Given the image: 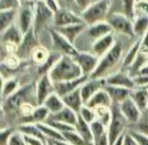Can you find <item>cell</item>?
Wrapping results in <instances>:
<instances>
[{"instance_id":"6da1fadb","label":"cell","mask_w":148,"mask_h":145,"mask_svg":"<svg viewBox=\"0 0 148 145\" xmlns=\"http://www.w3.org/2000/svg\"><path fill=\"white\" fill-rule=\"evenodd\" d=\"M48 74L54 83L76 79L84 75L76 60L70 55H62Z\"/></svg>"},{"instance_id":"7a4b0ae2","label":"cell","mask_w":148,"mask_h":145,"mask_svg":"<svg viewBox=\"0 0 148 145\" xmlns=\"http://www.w3.org/2000/svg\"><path fill=\"white\" fill-rule=\"evenodd\" d=\"M124 54L123 44L120 41H116L114 46L99 58V65L89 77L90 78H106L108 74L119 64Z\"/></svg>"},{"instance_id":"3957f363","label":"cell","mask_w":148,"mask_h":145,"mask_svg":"<svg viewBox=\"0 0 148 145\" xmlns=\"http://www.w3.org/2000/svg\"><path fill=\"white\" fill-rule=\"evenodd\" d=\"M112 0H95L89 6L81 11L80 15L87 25L107 21L111 13Z\"/></svg>"},{"instance_id":"277c9868","label":"cell","mask_w":148,"mask_h":145,"mask_svg":"<svg viewBox=\"0 0 148 145\" xmlns=\"http://www.w3.org/2000/svg\"><path fill=\"white\" fill-rule=\"evenodd\" d=\"M112 118L110 121V124L108 126V136H109L110 145H114V143L118 140L122 134H124V131L127 126L128 120L125 118L123 113L121 112L119 104H114L111 107Z\"/></svg>"},{"instance_id":"5b68a950","label":"cell","mask_w":148,"mask_h":145,"mask_svg":"<svg viewBox=\"0 0 148 145\" xmlns=\"http://www.w3.org/2000/svg\"><path fill=\"white\" fill-rule=\"evenodd\" d=\"M107 21L110 23L113 31L130 38H133L135 36L133 19L127 15L120 12H111L107 17Z\"/></svg>"},{"instance_id":"8992f818","label":"cell","mask_w":148,"mask_h":145,"mask_svg":"<svg viewBox=\"0 0 148 145\" xmlns=\"http://www.w3.org/2000/svg\"><path fill=\"white\" fill-rule=\"evenodd\" d=\"M35 10V19H34L33 29L37 35L40 32L48 25L50 21H54V14L55 13L46 5L44 0H37L36 5L34 7Z\"/></svg>"},{"instance_id":"52a82bcc","label":"cell","mask_w":148,"mask_h":145,"mask_svg":"<svg viewBox=\"0 0 148 145\" xmlns=\"http://www.w3.org/2000/svg\"><path fill=\"white\" fill-rule=\"evenodd\" d=\"M50 37L52 41V47L53 51L61 54V55H70L75 56L78 53V50L76 49L75 45L72 44L69 40H67L62 34H60L57 30L54 29L49 30Z\"/></svg>"},{"instance_id":"ba28073f","label":"cell","mask_w":148,"mask_h":145,"mask_svg":"<svg viewBox=\"0 0 148 145\" xmlns=\"http://www.w3.org/2000/svg\"><path fill=\"white\" fill-rule=\"evenodd\" d=\"M38 46H40L39 40H38V35L35 33L34 29L32 27L27 34L23 35V41L18 45L16 53L14 55H16L18 58H25H25L32 56L33 51Z\"/></svg>"},{"instance_id":"9c48e42d","label":"cell","mask_w":148,"mask_h":145,"mask_svg":"<svg viewBox=\"0 0 148 145\" xmlns=\"http://www.w3.org/2000/svg\"><path fill=\"white\" fill-rule=\"evenodd\" d=\"M74 59L76 60L78 65L80 66L83 74L86 76H90L97 69L99 62V57L92 53V52H80L75 56H73Z\"/></svg>"},{"instance_id":"30bf717a","label":"cell","mask_w":148,"mask_h":145,"mask_svg":"<svg viewBox=\"0 0 148 145\" xmlns=\"http://www.w3.org/2000/svg\"><path fill=\"white\" fill-rule=\"evenodd\" d=\"M55 92V85L49 74H44L41 76L36 86V100L38 104H43L45 100L51 93Z\"/></svg>"},{"instance_id":"8fae6325","label":"cell","mask_w":148,"mask_h":145,"mask_svg":"<svg viewBox=\"0 0 148 145\" xmlns=\"http://www.w3.org/2000/svg\"><path fill=\"white\" fill-rule=\"evenodd\" d=\"M83 23L81 15L77 14V13L69 10V9H65L61 7L54 14V27H65V25H74V23Z\"/></svg>"},{"instance_id":"7c38bea8","label":"cell","mask_w":148,"mask_h":145,"mask_svg":"<svg viewBox=\"0 0 148 145\" xmlns=\"http://www.w3.org/2000/svg\"><path fill=\"white\" fill-rule=\"evenodd\" d=\"M119 106L121 109V112L123 113V115L129 123L136 124L141 120L142 111L140 110V108L137 106V104L134 102V100L131 96L123 100L121 104H119Z\"/></svg>"},{"instance_id":"4fadbf2b","label":"cell","mask_w":148,"mask_h":145,"mask_svg":"<svg viewBox=\"0 0 148 145\" xmlns=\"http://www.w3.org/2000/svg\"><path fill=\"white\" fill-rule=\"evenodd\" d=\"M106 84H107L106 83V78H90L89 77L88 79L80 86L81 96H82V100H83V102H84V104H86L89 100V98L95 93H97L99 89L105 87Z\"/></svg>"},{"instance_id":"5bb4252c","label":"cell","mask_w":148,"mask_h":145,"mask_svg":"<svg viewBox=\"0 0 148 145\" xmlns=\"http://www.w3.org/2000/svg\"><path fill=\"white\" fill-rule=\"evenodd\" d=\"M34 19H35V10L29 5H21L18 8V15H17V25L21 27V32L27 34L34 25Z\"/></svg>"},{"instance_id":"9a60e30c","label":"cell","mask_w":148,"mask_h":145,"mask_svg":"<svg viewBox=\"0 0 148 145\" xmlns=\"http://www.w3.org/2000/svg\"><path fill=\"white\" fill-rule=\"evenodd\" d=\"M33 89L34 87L32 85L25 86V87L21 88V89H17L12 96L5 98L6 100L5 104H6L7 109H9V110L21 109V107L27 102V98H29V96L33 91Z\"/></svg>"},{"instance_id":"2e32d148","label":"cell","mask_w":148,"mask_h":145,"mask_svg":"<svg viewBox=\"0 0 148 145\" xmlns=\"http://www.w3.org/2000/svg\"><path fill=\"white\" fill-rule=\"evenodd\" d=\"M106 83L108 85L122 86V87L130 88V89L136 88V84L133 80V76H131L129 73H126L124 71L116 72V73L107 76L106 77Z\"/></svg>"},{"instance_id":"e0dca14e","label":"cell","mask_w":148,"mask_h":145,"mask_svg":"<svg viewBox=\"0 0 148 145\" xmlns=\"http://www.w3.org/2000/svg\"><path fill=\"white\" fill-rule=\"evenodd\" d=\"M89 78V76L83 75L76 79H71V80H66V81H60V82H55V91L59 94L60 96H64L66 94L70 93L73 90L79 88L87 79Z\"/></svg>"},{"instance_id":"ac0fdd59","label":"cell","mask_w":148,"mask_h":145,"mask_svg":"<svg viewBox=\"0 0 148 145\" xmlns=\"http://www.w3.org/2000/svg\"><path fill=\"white\" fill-rule=\"evenodd\" d=\"M115 43H116L115 36H114V33L112 32V33L95 40L93 42L92 46H91V52L95 55H97V57L101 58L113 47Z\"/></svg>"},{"instance_id":"d6986e66","label":"cell","mask_w":148,"mask_h":145,"mask_svg":"<svg viewBox=\"0 0 148 145\" xmlns=\"http://www.w3.org/2000/svg\"><path fill=\"white\" fill-rule=\"evenodd\" d=\"M86 27L87 25L83 21V23H74V25H65V27H55V29L60 34H62L66 39L69 40L72 44L75 45V42H76L77 38L84 33Z\"/></svg>"},{"instance_id":"ffe728a7","label":"cell","mask_w":148,"mask_h":145,"mask_svg":"<svg viewBox=\"0 0 148 145\" xmlns=\"http://www.w3.org/2000/svg\"><path fill=\"white\" fill-rule=\"evenodd\" d=\"M112 32H114L113 29H112V27L107 21H99V23L87 25L86 30H85V33L87 34L88 37L93 39V42L95 40L99 39V38L103 37V36L108 35V34L112 33Z\"/></svg>"},{"instance_id":"44dd1931","label":"cell","mask_w":148,"mask_h":145,"mask_svg":"<svg viewBox=\"0 0 148 145\" xmlns=\"http://www.w3.org/2000/svg\"><path fill=\"white\" fill-rule=\"evenodd\" d=\"M23 38V33L21 32L18 25H11L6 30L1 32V43H13L17 46L21 43Z\"/></svg>"},{"instance_id":"7402d4cb","label":"cell","mask_w":148,"mask_h":145,"mask_svg":"<svg viewBox=\"0 0 148 145\" xmlns=\"http://www.w3.org/2000/svg\"><path fill=\"white\" fill-rule=\"evenodd\" d=\"M85 104L92 109H97L99 107H108V108H111L112 104H113V100H112L110 94L108 93V91L106 90V88L103 87L101 89H99L97 93L93 94Z\"/></svg>"},{"instance_id":"603a6c76","label":"cell","mask_w":148,"mask_h":145,"mask_svg":"<svg viewBox=\"0 0 148 145\" xmlns=\"http://www.w3.org/2000/svg\"><path fill=\"white\" fill-rule=\"evenodd\" d=\"M137 0H112V5L115 8L111 12H120L134 19L135 17V4ZM112 6V7H114Z\"/></svg>"},{"instance_id":"cb8c5ba5","label":"cell","mask_w":148,"mask_h":145,"mask_svg":"<svg viewBox=\"0 0 148 145\" xmlns=\"http://www.w3.org/2000/svg\"><path fill=\"white\" fill-rule=\"evenodd\" d=\"M48 119L61 121V122L67 123V124H70L72 126H75L77 123V119H78V114L72 109L65 106L60 112L56 113V114H50Z\"/></svg>"},{"instance_id":"d4e9b609","label":"cell","mask_w":148,"mask_h":145,"mask_svg":"<svg viewBox=\"0 0 148 145\" xmlns=\"http://www.w3.org/2000/svg\"><path fill=\"white\" fill-rule=\"evenodd\" d=\"M106 90L110 94L112 100L114 104H121L123 100H125L127 98L131 96L132 90L130 88L122 87V86H116V85H108L105 86Z\"/></svg>"},{"instance_id":"484cf974","label":"cell","mask_w":148,"mask_h":145,"mask_svg":"<svg viewBox=\"0 0 148 145\" xmlns=\"http://www.w3.org/2000/svg\"><path fill=\"white\" fill-rule=\"evenodd\" d=\"M62 98H63V102H64V104H65V106L72 109L73 111H75L77 114H78L79 111H80L81 107L84 104L82 96H81L80 87L73 90L72 92L66 94V96H62Z\"/></svg>"},{"instance_id":"4316f807","label":"cell","mask_w":148,"mask_h":145,"mask_svg":"<svg viewBox=\"0 0 148 145\" xmlns=\"http://www.w3.org/2000/svg\"><path fill=\"white\" fill-rule=\"evenodd\" d=\"M75 130L81 135V137L84 139L87 145H93V134L90 128V124L87 123L85 120H83L79 114L77 123L75 125Z\"/></svg>"},{"instance_id":"83f0119b","label":"cell","mask_w":148,"mask_h":145,"mask_svg":"<svg viewBox=\"0 0 148 145\" xmlns=\"http://www.w3.org/2000/svg\"><path fill=\"white\" fill-rule=\"evenodd\" d=\"M43 104L49 110L50 114H56L65 107L62 96H60L56 91L50 94L45 100Z\"/></svg>"},{"instance_id":"f1b7e54d","label":"cell","mask_w":148,"mask_h":145,"mask_svg":"<svg viewBox=\"0 0 148 145\" xmlns=\"http://www.w3.org/2000/svg\"><path fill=\"white\" fill-rule=\"evenodd\" d=\"M131 98L134 100V102L137 104V106L140 108V110L143 112L146 111L148 104V88L146 87H136L132 90Z\"/></svg>"},{"instance_id":"f546056e","label":"cell","mask_w":148,"mask_h":145,"mask_svg":"<svg viewBox=\"0 0 148 145\" xmlns=\"http://www.w3.org/2000/svg\"><path fill=\"white\" fill-rule=\"evenodd\" d=\"M17 15H18V9L0 10V32H3L11 25H13Z\"/></svg>"},{"instance_id":"4dcf8cb0","label":"cell","mask_w":148,"mask_h":145,"mask_svg":"<svg viewBox=\"0 0 148 145\" xmlns=\"http://www.w3.org/2000/svg\"><path fill=\"white\" fill-rule=\"evenodd\" d=\"M141 39L142 38H140L139 40H137V41L132 45V47L130 48V50L127 52V54L125 55L124 60H123V64H122L123 68H130L132 64L135 62L136 58L138 57V55H139V53H140Z\"/></svg>"},{"instance_id":"1f68e13d","label":"cell","mask_w":148,"mask_h":145,"mask_svg":"<svg viewBox=\"0 0 148 145\" xmlns=\"http://www.w3.org/2000/svg\"><path fill=\"white\" fill-rule=\"evenodd\" d=\"M135 36L142 38L148 32V16L143 14H136L133 19Z\"/></svg>"},{"instance_id":"d6a6232c","label":"cell","mask_w":148,"mask_h":145,"mask_svg":"<svg viewBox=\"0 0 148 145\" xmlns=\"http://www.w3.org/2000/svg\"><path fill=\"white\" fill-rule=\"evenodd\" d=\"M36 124L38 125L40 130L43 132V134L45 135L47 138L52 139V140H65L63 134H62L60 131H58L57 129H55L54 127L50 126V125L47 124L46 122L36 123Z\"/></svg>"},{"instance_id":"836d02e7","label":"cell","mask_w":148,"mask_h":145,"mask_svg":"<svg viewBox=\"0 0 148 145\" xmlns=\"http://www.w3.org/2000/svg\"><path fill=\"white\" fill-rule=\"evenodd\" d=\"M18 131L23 133V134L40 138L43 141H45V139H46V136L43 134V132L40 130V128L38 127V125L36 124V123L35 124H33V123H27V124L21 125V126L18 127Z\"/></svg>"},{"instance_id":"e575fe53","label":"cell","mask_w":148,"mask_h":145,"mask_svg":"<svg viewBox=\"0 0 148 145\" xmlns=\"http://www.w3.org/2000/svg\"><path fill=\"white\" fill-rule=\"evenodd\" d=\"M50 116V112L44 104H38L37 108L34 109L33 113L29 116L32 121L35 123H43L48 120Z\"/></svg>"},{"instance_id":"d590c367","label":"cell","mask_w":148,"mask_h":145,"mask_svg":"<svg viewBox=\"0 0 148 145\" xmlns=\"http://www.w3.org/2000/svg\"><path fill=\"white\" fill-rule=\"evenodd\" d=\"M61 54L57 53V52L54 51L53 53H50V56L48 57V59L46 60L44 63L40 64L39 66V73L42 74V75H44V74H47L49 73V71L52 69V67H53L54 65L56 64V62L59 60V58L61 57Z\"/></svg>"},{"instance_id":"8d00e7d4","label":"cell","mask_w":148,"mask_h":145,"mask_svg":"<svg viewBox=\"0 0 148 145\" xmlns=\"http://www.w3.org/2000/svg\"><path fill=\"white\" fill-rule=\"evenodd\" d=\"M18 89V81L16 79H7L6 81L2 79V98L5 100L8 96H12Z\"/></svg>"},{"instance_id":"74e56055","label":"cell","mask_w":148,"mask_h":145,"mask_svg":"<svg viewBox=\"0 0 148 145\" xmlns=\"http://www.w3.org/2000/svg\"><path fill=\"white\" fill-rule=\"evenodd\" d=\"M67 142H69L72 145H87V143L85 142L84 139L81 137V135L77 132L76 130L72 131H66V132L62 133Z\"/></svg>"},{"instance_id":"f35d334b","label":"cell","mask_w":148,"mask_h":145,"mask_svg":"<svg viewBox=\"0 0 148 145\" xmlns=\"http://www.w3.org/2000/svg\"><path fill=\"white\" fill-rule=\"evenodd\" d=\"M49 56H50L49 51H48L45 47H43V46L40 45L33 51L31 57H32V59L36 62V63L42 64L48 59V57H49Z\"/></svg>"},{"instance_id":"ab89813d","label":"cell","mask_w":148,"mask_h":145,"mask_svg":"<svg viewBox=\"0 0 148 145\" xmlns=\"http://www.w3.org/2000/svg\"><path fill=\"white\" fill-rule=\"evenodd\" d=\"M78 114L80 115L81 118H82L83 120H85L87 123H89V124L97 119V113H95V110L92 108H90V107L86 106L85 104L81 107Z\"/></svg>"},{"instance_id":"60d3db41","label":"cell","mask_w":148,"mask_h":145,"mask_svg":"<svg viewBox=\"0 0 148 145\" xmlns=\"http://www.w3.org/2000/svg\"><path fill=\"white\" fill-rule=\"evenodd\" d=\"M47 124H49L50 126L54 127L55 129H57L58 131H60L61 133L66 132V131H72L75 130V126H72L70 124H67V123L61 122V121H57V120H51V119H48L46 121Z\"/></svg>"},{"instance_id":"b9f144b4","label":"cell","mask_w":148,"mask_h":145,"mask_svg":"<svg viewBox=\"0 0 148 145\" xmlns=\"http://www.w3.org/2000/svg\"><path fill=\"white\" fill-rule=\"evenodd\" d=\"M21 6V0H0V10L18 9Z\"/></svg>"},{"instance_id":"7bdbcfd3","label":"cell","mask_w":148,"mask_h":145,"mask_svg":"<svg viewBox=\"0 0 148 145\" xmlns=\"http://www.w3.org/2000/svg\"><path fill=\"white\" fill-rule=\"evenodd\" d=\"M7 145H27L25 137L21 132H13L8 139Z\"/></svg>"},{"instance_id":"ee69618b","label":"cell","mask_w":148,"mask_h":145,"mask_svg":"<svg viewBox=\"0 0 148 145\" xmlns=\"http://www.w3.org/2000/svg\"><path fill=\"white\" fill-rule=\"evenodd\" d=\"M143 14L148 16V0H139L135 4V15Z\"/></svg>"},{"instance_id":"f6af8a7d","label":"cell","mask_w":148,"mask_h":145,"mask_svg":"<svg viewBox=\"0 0 148 145\" xmlns=\"http://www.w3.org/2000/svg\"><path fill=\"white\" fill-rule=\"evenodd\" d=\"M129 132L137 140L139 145H148V135L144 134L138 130H130Z\"/></svg>"},{"instance_id":"bcb514c9","label":"cell","mask_w":148,"mask_h":145,"mask_svg":"<svg viewBox=\"0 0 148 145\" xmlns=\"http://www.w3.org/2000/svg\"><path fill=\"white\" fill-rule=\"evenodd\" d=\"M133 80L136 84V87H146L148 85V75L136 74L133 76Z\"/></svg>"},{"instance_id":"7dc6e473","label":"cell","mask_w":148,"mask_h":145,"mask_svg":"<svg viewBox=\"0 0 148 145\" xmlns=\"http://www.w3.org/2000/svg\"><path fill=\"white\" fill-rule=\"evenodd\" d=\"M23 137H25L27 145H44V141L41 140L40 138L29 136V135H25V134H23Z\"/></svg>"},{"instance_id":"c3c4849f","label":"cell","mask_w":148,"mask_h":145,"mask_svg":"<svg viewBox=\"0 0 148 145\" xmlns=\"http://www.w3.org/2000/svg\"><path fill=\"white\" fill-rule=\"evenodd\" d=\"M93 145H110L109 136H108V132L103 133L97 138H95L93 140Z\"/></svg>"},{"instance_id":"681fc988","label":"cell","mask_w":148,"mask_h":145,"mask_svg":"<svg viewBox=\"0 0 148 145\" xmlns=\"http://www.w3.org/2000/svg\"><path fill=\"white\" fill-rule=\"evenodd\" d=\"M140 53L148 56V32L142 37L141 39V47H140Z\"/></svg>"},{"instance_id":"f907efd6","label":"cell","mask_w":148,"mask_h":145,"mask_svg":"<svg viewBox=\"0 0 148 145\" xmlns=\"http://www.w3.org/2000/svg\"><path fill=\"white\" fill-rule=\"evenodd\" d=\"M137 124H138L137 130L142 133H144V134L148 135V117L146 119H143V120L141 119Z\"/></svg>"},{"instance_id":"816d5d0a","label":"cell","mask_w":148,"mask_h":145,"mask_svg":"<svg viewBox=\"0 0 148 145\" xmlns=\"http://www.w3.org/2000/svg\"><path fill=\"white\" fill-rule=\"evenodd\" d=\"M48 7L53 11L54 13L57 12L61 7H60V3L58 0H44Z\"/></svg>"},{"instance_id":"f5cc1de1","label":"cell","mask_w":148,"mask_h":145,"mask_svg":"<svg viewBox=\"0 0 148 145\" xmlns=\"http://www.w3.org/2000/svg\"><path fill=\"white\" fill-rule=\"evenodd\" d=\"M93 1H95V0H73L74 4L76 5L81 11L86 8L87 6H89Z\"/></svg>"},{"instance_id":"db71d44e","label":"cell","mask_w":148,"mask_h":145,"mask_svg":"<svg viewBox=\"0 0 148 145\" xmlns=\"http://www.w3.org/2000/svg\"><path fill=\"white\" fill-rule=\"evenodd\" d=\"M123 145H139V143H138L137 140L132 136L131 133L128 132V133H125Z\"/></svg>"},{"instance_id":"11a10c76","label":"cell","mask_w":148,"mask_h":145,"mask_svg":"<svg viewBox=\"0 0 148 145\" xmlns=\"http://www.w3.org/2000/svg\"><path fill=\"white\" fill-rule=\"evenodd\" d=\"M13 133V131L11 129H6V130L1 131V145H7L8 139L10 137V135Z\"/></svg>"},{"instance_id":"9f6ffc18","label":"cell","mask_w":148,"mask_h":145,"mask_svg":"<svg viewBox=\"0 0 148 145\" xmlns=\"http://www.w3.org/2000/svg\"><path fill=\"white\" fill-rule=\"evenodd\" d=\"M138 74H143V75H148V63L144 64L140 70L138 71Z\"/></svg>"},{"instance_id":"6f0895ef","label":"cell","mask_w":148,"mask_h":145,"mask_svg":"<svg viewBox=\"0 0 148 145\" xmlns=\"http://www.w3.org/2000/svg\"><path fill=\"white\" fill-rule=\"evenodd\" d=\"M50 141H52L55 145H72L66 140H52V139H50Z\"/></svg>"},{"instance_id":"680465c9","label":"cell","mask_w":148,"mask_h":145,"mask_svg":"<svg viewBox=\"0 0 148 145\" xmlns=\"http://www.w3.org/2000/svg\"><path fill=\"white\" fill-rule=\"evenodd\" d=\"M124 136H125V133H124V134H122L121 136L118 138V140L116 141L115 143H114V145H123V143H124Z\"/></svg>"},{"instance_id":"91938a15","label":"cell","mask_w":148,"mask_h":145,"mask_svg":"<svg viewBox=\"0 0 148 145\" xmlns=\"http://www.w3.org/2000/svg\"><path fill=\"white\" fill-rule=\"evenodd\" d=\"M48 144H49V145H55V144H54V143L53 142H52V141H48Z\"/></svg>"},{"instance_id":"94428289","label":"cell","mask_w":148,"mask_h":145,"mask_svg":"<svg viewBox=\"0 0 148 145\" xmlns=\"http://www.w3.org/2000/svg\"><path fill=\"white\" fill-rule=\"evenodd\" d=\"M146 113L148 114V104H147V108H146Z\"/></svg>"},{"instance_id":"6125c7cd","label":"cell","mask_w":148,"mask_h":145,"mask_svg":"<svg viewBox=\"0 0 148 145\" xmlns=\"http://www.w3.org/2000/svg\"><path fill=\"white\" fill-rule=\"evenodd\" d=\"M65 1H67V2H70V1H73V0H65ZM74 3V2H73Z\"/></svg>"},{"instance_id":"be15d7a7","label":"cell","mask_w":148,"mask_h":145,"mask_svg":"<svg viewBox=\"0 0 148 145\" xmlns=\"http://www.w3.org/2000/svg\"><path fill=\"white\" fill-rule=\"evenodd\" d=\"M146 88H148V85H147V86H146Z\"/></svg>"},{"instance_id":"e7e4bbea","label":"cell","mask_w":148,"mask_h":145,"mask_svg":"<svg viewBox=\"0 0 148 145\" xmlns=\"http://www.w3.org/2000/svg\"><path fill=\"white\" fill-rule=\"evenodd\" d=\"M137 1H139V0H137Z\"/></svg>"},{"instance_id":"03108f58","label":"cell","mask_w":148,"mask_h":145,"mask_svg":"<svg viewBox=\"0 0 148 145\" xmlns=\"http://www.w3.org/2000/svg\"></svg>"}]
</instances>
